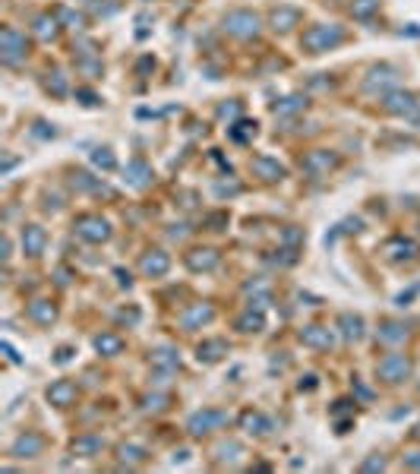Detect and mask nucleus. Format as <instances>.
Segmentation results:
<instances>
[{
    "mask_svg": "<svg viewBox=\"0 0 420 474\" xmlns=\"http://www.w3.org/2000/svg\"><path fill=\"white\" fill-rule=\"evenodd\" d=\"M376 373H379L386 383H401V379L411 377V361H408L405 354H389V357H383V361H379Z\"/></svg>",
    "mask_w": 420,
    "mask_h": 474,
    "instance_id": "nucleus-1",
    "label": "nucleus"
},
{
    "mask_svg": "<svg viewBox=\"0 0 420 474\" xmlns=\"http://www.w3.org/2000/svg\"><path fill=\"white\" fill-rule=\"evenodd\" d=\"M228 424V415L225 411H196L193 417H190L187 430L193 433V437H206V433H212V430L225 427Z\"/></svg>",
    "mask_w": 420,
    "mask_h": 474,
    "instance_id": "nucleus-2",
    "label": "nucleus"
},
{
    "mask_svg": "<svg viewBox=\"0 0 420 474\" xmlns=\"http://www.w3.org/2000/svg\"><path fill=\"white\" fill-rule=\"evenodd\" d=\"M76 395H79V389H76V383H70V379H57V383L48 389V401L57 408L76 405Z\"/></svg>",
    "mask_w": 420,
    "mask_h": 474,
    "instance_id": "nucleus-3",
    "label": "nucleus"
},
{
    "mask_svg": "<svg viewBox=\"0 0 420 474\" xmlns=\"http://www.w3.org/2000/svg\"><path fill=\"white\" fill-rule=\"evenodd\" d=\"M300 341H303L307 348L329 351L332 345H335V335H332L326 326H307V329H300Z\"/></svg>",
    "mask_w": 420,
    "mask_h": 474,
    "instance_id": "nucleus-4",
    "label": "nucleus"
},
{
    "mask_svg": "<svg viewBox=\"0 0 420 474\" xmlns=\"http://www.w3.org/2000/svg\"><path fill=\"white\" fill-rule=\"evenodd\" d=\"M41 449H45V439L35 437V433H26L13 443V455H19V459H35Z\"/></svg>",
    "mask_w": 420,
    "mask_h": 474,
    "instance_id": "nucleus-5",
    "label": "nucleus"
},
{
    "mask_svg": "<svg viewBox=\"0 0 420 474\" xmlns=\"http://www.w3.org/2000/svg\"><path fill=\"white\" fill-rule=\"evenodd\" d=\"M212 316H215V310L209 304H196L180 316V323H183V329H196V326H203V323H209Z\"/></svg>",
    "mask_w": 420,
    "mask_h": 474,
    "instance_id": "nucleus-6",
    "label": "nucleus"
},
{
    "mask_svg": "<svg viewBox=\"0 0 420 474\" xmlns=\"http://www.w3.org/2000/svg\"><path fill=\"white\" fill-rule=\"evenodd\" d=\"M29 316L35 319V323H41V326H51L54 319H57V310H54V304H48V301H35V304H29Z\"/></svg>",
    "mask_w": 420,
    "mask_h": 474,
    "instance_id": "nucleus-7",
    "label": "nucleus"
},
{
    "mask_svg": "<svg viewBox=\"0 0 420 474\" xmlns=\"http://www.w3.org/2000/svg\"><path fill=\"white\" fill-rule=\"evenodd\" d=\"M221 354H228V345L221 339L203 341V345H199V351H196V357H199V361H206V363H215Z\"/></svg>",
    "mask_w": 420,
    "mask_h": 474,
    "instance_id": "nucleus-8",
    "label": "nucleus"
},
{
    "mask_svg": "<svg viewBox=\"0 0 420 474\" xmlns=\"http://www.w3.org/2000/svg\"><path fill=\"white\" fill-rule=\"evenodd\" d=\"M95 348L101 351V354L114 357V354H120V351H123V339H120V335H114V332H101L95 339Z\"/></svg>",
    "mask_w": 420,
    "mask_h": 474,
    "instance_id": "nucleus-9",
    "label": "nucleus"
},
{
    "mask_svg": "<svg viewBox=\"0 0 420 474\" xmlns=\"http://www.w3.org/2000/svg\"><path fill=\"white\" fill-rule=\"evenodd\" d=\"M338 326H341V335H345L348 341H357L360 335H363V319L351 316V313H345V316L338 319Z\"/></svg>",
    "mask_w": 420,
    "mask_h": 474,
    "instance_id": "nucleus-10",
    "label": "nucleus"
},
{
    "mask_svg": "<svg viewBox=\"0 0 420 474\" xmlns=\"http://www.w3.org/2000/svg\"><path fill=\"white\" fill-rule=\"evenodd\" d=\"M79 234H86L89 240H105V237H108V225L98 222V218H86V222H79Z\"/></svg>",
    "mask_w": 420,
    "mask_h": 474,
    "instance_id": "nucleus-11",
    "label": "nucleus"
},
{
    "mask_svg": "<svg viewBox=\"0 0 420 474\" xmlns=\"http://www.w3.org/2000/svg\"><path fill=\"white\" fill-rule=\"evenodd\" d=\"M240 424L247 427V433H269L272 430V424L263 415H256V411H247V415L240 417Z\"/></svg>",
    "mask_w": 420,
    "mask_h": 474,
    "instance_id": "nucleus-12",
    "label": "nucleus"
},
{
    "mask_svg": "<svg viewBox=\"0 0 420 474\" xmlns=\"http://www.w3.org/2000/svg\"><path fill=\"white\" fill-rule=\"evenodd\" d=\"M101 446H105V443H101L98 437H79L73 443V452H76V455H86V459H89V455H98V452H101Z\"/></svg>",
    "mask_w": 420,
    "mask_h": 474,
    "instance_id": "nucleus-13",
    "label": "nucleus"
},
{
    "mask_svg": "<svg viewBox=\"0 0 420 474\" xmlns=\"http://www.w3.org/2000/svg\"><path fill=\"white\" fill-rule=\"evenodd\" d=\"M263 326H266L263 310H256V313H253V307H250L247 316H240V319H237V329H240V332H259Z\"/></svg>",
    "mask_w": 420,
    "mask_h": 474,
    "instance_id": "nucleus-14",
    "label": "nucleus"
},
{
    "mask_svg": "<svg viewBox=\"0 0 420 474\" xmlns=\"http://www.w3.org/2000/svg\"><path fill=\"white\" fill-rule=\"evenodd\" d=\"M120 462L139 465V462H146V449L143 446H120Z\"/></svg>",
    "mask_w": 420,
    "mask_h": 474,
    "instance_id": "nucleus-15",
    "label": "nucleus"
},
{
    "mask_svg": "<svg viewBox=\"0 0 420 474\" xmlns=\"http://www.w3.org/2000/svg\"><path fill=\"white\" fill-rule=\"evenodd\" d=\"M168 269V256H146L143 260V272L146 275H161Z\"/></svg>",
    "mask_w": 420,
    "mask_h": 474,
    "instance_id": "nucleus-16",
    "label": "nucleus"
},
{
    "mask_svg": "<svg viewBox=\"0 0 420 474\" xmlns=\"http://www.w3.org/2000/svg\"><path fill=\"white\" fill-rule=\"evenodd\" d=\"M152 361L158 363V367H168V370H174V367H180V361L174 357V351L171 348H158L155 354H152Z\"/></svg>",
    "mask_w": 420,
    "mask_h": 474,
    "instance_id": "nucleus-17",
    "label": "nucleus"
},
{
    "mask_svg": "<svg viewBox=\"0 0 420 474\" xmlns=\"http://www.w3.org/2000/svg\"><path fill=\"white\" fill-rule=\"evenodd\" d=\"M408 335V329H401V326H395V323H389V326H383V332H379V341H401Z\"/></svg>",
    "mask_w": 420,
    "mask_h": 474,
    "instance_id": "nucleus-18",
    "label": "nucleus"
},
{
    "mask_svg": "<svg viewBox=\"0 0 420 474\" xmlns=\"http://www.w3.org/2000/svg\"><path fill=\"white\" fill-rule=\"evenodd\" d=\"M218 263V256L212 250H203V256H190V266L193 269H212Z\"/></svg>",
    "mask_w": 420,
    "mask_h": 474,
    "instance_id": "nucleus-19",
    "label": "nucleus"
},
{
    "mask_svg": "<svg viewBox=\"0 0 420 474\" xmlns=\"http://www.w3.org/2000/svg\"><path fill=\"white\" fill-rule=\"evenodd\" d=\"M168 401H171V395H149L143 401V411H165Z\"/></svg>",
    "mask_w": 420,
    "mask_h": 474,
    "instance_id": "nucleus-20",
    "label": "nucleus"
},
{
    "mask_svg": "<svg viewBox=\"0 0 420 474\" xmlns=\"http://www.w3.org/2000/svg\"><path fill=\"white\" fill-rule=\"evenodd\" d=\"M41 244H45V234L32 228V231H29V237H26V247H29L32 256H38V253H41Z\"/></svg>",
    "mask_w": 420,
    "mask_h": 474,
    "instance_id": "nucleus-21",
    "label": "nucleus"
},
{
    "mask_svg": "<svg viewBox=\"0 0 420 474\" xmlns=\"http://www.w3.org/2000/svg\"><path fill=\"white\" fill-rule=\"evenodd\" d=\"M376 468L383 471V468H386V462H383V459H370L367 465H363V471H376Z\"/></svg>",
    "mask_w": 420,
    "mask_h": 474,
    "instance_id": "nucleus-22",
    "label": "nucleus"
},
{
    "mask_svg": "<svg viewBox=\"0 0 420 474\" xmlns=\"http://www.w3.org/2000/svg\"><path fill=\"white\" fill-rule=\"evenodd\" d=\"M405 465H408V468H420V452H414V455H408V459H405Z\"/></svg>",
    "mask_w": 420,
    "mask_h": 474,
    "instance_id": "nucleus-23",
    "label": "nucleus"
},
{
    "mask_svg": "<svg viewBox=\"0 0 420 474\" xmlns=\"http://www.w3.org/2000/svg\"><path fill=\"white\" fill-rule=\"evenodd\" d=\"M300 389H316V377H307V383H300Z\"/></svg>",
    "mask_w": 420,
    "mask_h": 474,
    "instance_id": "nucleus-24",
    "label": "nucleus"
}]
</instances>
